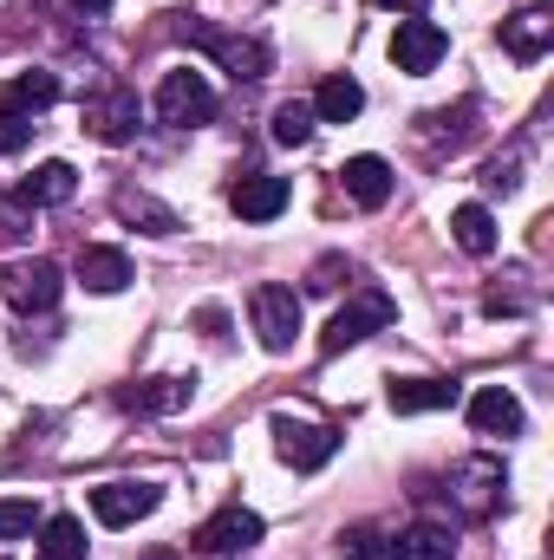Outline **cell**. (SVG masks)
Returning a JSON list of instances; mask_svg holds the SVG:
<instances>
[{
  "label": "cell",
  "instance_id": "25",
  "mask_svg": "<svg viewBox=\"0 0 554 560\" xmlns=\"http://www.w3.org/2000/svg\"><path fill=\"white\" fill-rule=\"evenodd\" d=\"M118 215H131V222H150V235H176V215H170L163 202L138 196V189H125V196H118Z\"/></svg>",
  "mask_w": 554,
  "mask_h": 560
},
{
  "label": "cell",
  "instance_id": "7",
  "mask_svg": "<svg viewBox=\"0 0 554 560\" xmlns=\"http://www.w3.org/2000/svg\"><path fill=\"white\" fill-rule=\"evenodd\" d=\"M249 306H255V332H262V346H268V352H287L293 332H300V293L268 280V287H255Z\"/></svg>",
  "mask_w": 554,
  "mask_h": 560
},
{
  "label": "cell",
  "instance_id": "29",
  "mask_svg": "<svg viewBox=\"0 0 554 560\" xmlns=\"http://www.w3.org/2000/svg\"><path fill=\"white\" fill-rule=\"evenodd\" d=\"M346 555L353 560H392V541L379 528H346Z\"/></svg>",
  "mask_w": 554,
  "mask_h": 560
},
{
  "label": "cell",
  "instance_id": "3",
  "mask_svg": "<svg viewBox=\"0 0 554 560\" xmlns=\"http://www.w3.org/2000/svg\"><path fill=\"white\" fill-rule=\"evenodd\" d=\"M157 118H163V125H209V118H216V85H209L203 72H189V66L163 72V85H157Z\"/></svg>",
  "mask_w": 554,
  "mask_h": 560
},
{
  "label": "cell",
  "instance_id": "21",
  "mask_svg": "<svg viewBox=\"0 0 554 560\" xmlns=\"http://www.w3.org/2000/svg\"><path fill=\"white\" fill-rule=\"evenodd\" d=\"M450 555H457V535L443 522H412L392 548V560H450Z\"/></svg>",
  "mask_w": 554,
  "mask_h": 560
},
{
  "label": "cell",
  "instance_id": "18",
  "mask_svg": "<svg viewBox=\"0 0 554 560\" xmlns=\"http://www.w3.org/2000/svg\"><path fill=\"white\" fill-rule=\"evenodd\" d=\"M189 392H196V378H143V385L125 392V405H131V411H150V418H163V411H183Z\"/></svg>",
  "mask_w": 554,
  "mask_h": 560
},
{
  "label": "cell",
  "instance_id": "20",
  "mask_svg": "<svg viewBox=\"0 0 554 560\" xmlns=\"http://www.w3.org/2000/svg\"><path fill=\"white\" fill-rule=\"evenodd\" d=\"M53 98H59V79H53V72H20L13 85H0V112H26V118H39Z\"/></svg>",
  "mask_w": 554,
  "mask_h": 560
},
{
  "label": "cell",
  "instance_id": "31",
  "mask_svg": "<svg viewBox=\"0 0 554 560\" xmlns=\"http://www.w3.org/2000/svg\"><path fill=\"white\" fill-rule=\"evenodd\" d=\"M339 275H346V261H339V255H326V261L307 275V287H313V293H333V287H339Z\"/></svg>",
  "mask_w": 554,
  "mask_h": 560
},
{
  "label": "cell",
  "instance_id": "12",
  "mask_svg": "<svg viewBox=\"0 0 554 560\" xmlns=\"http://www.w3.org/2000/svg\"><path fill=\"white\" fill-rule=\"evenodd\" d=\"M85 131L99 143H125L138 131V92H125V85H112L105 98H92L85 105Z\"/></svg>",
  "mask_w": 554,
  "mask_h": 560
},
{
  "label": "cell",
  "instance_id": "14",
  "mask_svg": "<svg viewBox=\"0 0 554 560\" xmlns=\"http://www.w3.org/2000/svg\"><path fill=\"white\" fill-rule=\"evenodd\" d=\"M554 46V13H542V7H529V13H516V20H503V52L509 59H542Z\"/></svg>",
  "mask_w": 554,
  "mask_h": 560
},
{
  "label": "cell",
  "instance_id": "1",
  "mask_svg": "<svg viewBox=\"0 0 554 560\" xmlns=\"http://www.w3.org/2000/svg\"><path fill=\"white\" fill-rule=\"evenodd\" d=\"M399 319V306H392V293H353L333 319H326V332H320V352L326 359H339L346 346H359V339H372V332H385Z\"/></svg>",
  "mask_w": 554,
  "mask_h": 560
},
{
  "label": "cell",
  "instance_id": "16",
  "mask_svg": "<svg viewBox=\"0 0 554 560\" xmlns=\"http://www.w3.org/2000/svg\"><path fill=\"white\" fill-rule=\"evenodd\" d=\"M339 183H346V196H353V202L379 209V202L392 196V163H385V156H353V163L339 170Z\"/></svg>",
  "mask_w": 554,
  "mask_h": 560
},
{
  "label": "cell",
  "instance_id": "32",
  "mask_svg": "<svg viewBox=\"0 0 554 560\" xmlns=\"http://www.w3.org/2000/svg\"><path fill=\"white\" fill-rule=\"evenodd\" d=\"M13 235H26V215H20V202H0V242H13Z\"/></svg>",
  "mask_w": 554,
  "mask_h": 560
},
{
  "label": "cell",
  "instance_id": "11",
  "mask_svg": "<svg viewBox=\"0 0 554 560\" xmlns=\"http://www.w3.org/2000/svg\"><path fill=\"white\" fill-rule=\"evenodd\" d=\"M287 176H268V170H255V176H242L235 189H229V209L242 215V222H275L280 209H287Z\"/></svg>",
  "mask_w": 554,
  "mask_h": 560
},
{
  "label": "cell",
  "instance_id": "30",
  "mask_svg": "<svg viewBox=\"0 0 554 560\" xmlns=\"http://www.w3.org/2000/svg\"><path fill=\"white\" fill-rule=\"evenodd\" d=\"M483 183H489V189H503V196H509V189H516V183H522V156H496V163H489V176H483Z\"/></svg>",
  "mask_w": 554,
  "mask_h": 560
},
{
  "label": "cell",
  "instance_id": "13",
  "mask_svg": "<svg viewBox=\"0 0 554 560\" xmlns=\"http://www.w3.org/2000/svg\"><path fill=\"white\" fill-rule=\"evenodd\" d=\"M72 189H79V170L53 156V163H39L33 176H20L13 202H20V209H59V202H72Z\"/></svg>",
  "mask_w": 554,
  "mask_h": 560
},
{
  "label": "cell",
  "instance_id": "19",
  "mask_svg": "<svg viewBox=\"0 0 554 560\" xmlns=\"http://www.w3.org/2000/svg\"><path fill=\"white\" fill-rule=\"evenodd\" d=\"M443 405H457V385H450V378H399V385H392V411H399V418H412V411H443Z\"/></svg>",
  "mask_w": 554,
  "mask_h": 560
},
{
  "label": "cell",
  "instance_id": "34",
  "mask_svg": "<svg viewBox=\"0 0 554 560\" xmlns=\"http://www.w3.org/2000/svg\"><path fill=\"white\" fill-rule=\"evenodd\" d=\"M379 7H405V13H417V7H424V0H379Z\"/></svg>",
  "mask_w": 554,
  "mask_h": 560
},
{
  "label": "cell",
  "instance_id": "26",
  "mask_svg": "<svg viewBox=\"0 0 554 560\" xmlns=\"http://www.w3.org/2000/svg\"><path fill=\"white\" fill-rule=\"evenodd\" d=\"M307 138H313V105H300V98H293V105H280V112H275V143L300 150Z\"/></svg>",
  "mask_w": 554,
  "mask_h": 560
},
{
  "label": "cell",
  "instance_id": "33",
  "mask_svg": "<svg viewBox=\"0 0 554 560\" xmlns=\"http://www.w3.org/2000/svg\"><path fill=\"white\" fill-rule=\"evenodd\" d=\"M66 7H72V13H85V20H99V13H105L112 0H66Z\"/></svg>",
  "mask_w": 554,
  "mask_h": 560
},
{
  "label": "cell",
  "instance_id": "4",
  "mask_svg": "<svg viewBox=\"0 0 554 560\" xmlns=\"http://www.w3.org/2000/svg\"><path fill=\"white\" fill-rule=\"evenodd\" d=\"M275 450H280V463H293V469H320V463H333V450H339V430L275 411Z\"/></svg>",
  "mask_w": 554,
  "mask_h": 560
},
{
  "label": "cell",
  "instance_id": "10",
  "mask_svg": "<svg viewBox=\"0 0 554 560\" xmlns=\"http://www.w3.org/2000/svg\"><path fill=\"white\" fill-rule=\"evenodd\" d=\"M255 541H262V515H255V509H242V502H235V509H222V515H209V522H203V535H196V548H203V555H242V548H255Z\"/></svg>",
  "mask_w": 554,
  "mask_h": 560
},
{
  "label": "cell",
  "instance_id": "23",
  "mask_svg": "<svg viewBox=\"0 0 554 560\" xmlns=\"http://www.w3.org/2000/svg\"><path fill=\"white\" fill-rule=\"evenodd\" d=\"M450 235H457L463 255H496V222H489L483 202H463V209L450 215Z\"/></svg>",
  "mask_w": 554,
  "mask_h": 560
},
{
  "label": "cell",
  "instance_id": "35",
  "mask_svg": "<svg viewBox=\"0 0 554 560\" xmlns=\"http://www.w3.org/2000/svg\"><path fill=\"white\" fill-rule=\"evenodd\" d=\"M143 560H176V555H170V548H163V555H143Z\"/></svg>",
  "mask_w": 554,
  "mask_h": 560
},
{
  "label": "cell",
  "instance_id": "9",
  "mask_svg": "<svg viewBox=\"0 0 554 560\" xmlns=\"http://www.w3.org/2000/svg\"><path fill=\"white\" fill-rule=\"evenodd\" d=\"M443 495H457L463 515H489L496 495H503V463H496V456H470V463H457Z\"/></svg>",
  "mask_w": 554,
  "mask_h": 560
},
{
  "label": "cell",
  "instance_id": "15",
  "mask_svg": "<svg viewBox=\"0 0 554 560\" xmlns=\"http://www.w3.org/2000/svg\"><path fill=\"white\" fill-rule=\"evenodd\" d=\"M470 423H476L483 436H516V430H522V398L503 392V385H483V392L470 398Z\"/></svg>",
  "mask_w": 554,
  "mask_h": 560
},
{
  "label": "cell",
  "instance_id": "24",
  "mask_svg": "<svg viewBox=\"0 0 554 560\" xmlns=\"http://www.w3.org/2000/svg\"><path fill=\"white\" fill-rule=\"evenodd\" d=\"M79 280H85L92 293H118V287L131 280V261H125L118 248H85V255H79Z\"/></svg>",
  "mask_w": 554,
  "mask_h": 560
},
{
  "label": "cell",
  "instance_id": "27",
  "mask_svg": "<svg viewBox=\"0 0 554 560\" xmlns=\"http://www.w3.org/2000/svg\"><path fill=\"white\" fill-rule=\"evenodd\" d=\"M39 528V509L33 502H0V541H20Z\"/></svg>",
  "mask_w": 554,
  "mask_h": 560
},
{
  "label": "cell",
  "instance_id": "8",
  "mask_svg": "<svg viewBox=\"0 0 554 560\" xmlns=\"http://www.w3.org/2000/svg\"><path fill=\"white\" fill-rule=\"evenodd\" d=\"M157 502H163L157 482H99V489H92V515H99L105 528H131L143 515H157Z\"/></svg>",
  "mask_w": 554,
  "mask_h": 560
},
{
  "label": "cell",
  "instance_id": "2",
  "mask_svg": "<svg viewBox=\"0 0 554 560\" xmlns=\"http://www.w3.org/2000/svg\"><path fill=\"white\" fill-rule=\"evenodd\" d=\"M183 39L189 46H203L209 59H222V72L242 85V79H262L268 72V46L262 39H242V33H222V26H209V20H183Z\"/></svg>",
  "mask_w": 554,
  "mask_h": 560
},
{
  "label": "cell",
  "instance_id": "28",
  "mask_svg": "<svg viewBox=\"0 0 554 560\" xmlns=\"http://www.w3.org/2000/svg\"><path fill=\"white\" fill-rule=\"evenodd\" d=\"M33 131H39V125H33L26 112H0V156L26 150V143H33Z\"/></svg>",
  "mask_w": 554,
  "mask_h": 560
},
{
  "label": "cell",
  "instance_id": "17",
  "mask_svg": "<svg viewBox=\"0 0 554 560\" xmlns=\"http://www.w3.org/2000/svg\"><path fill=\"white\" fill-rule=\"evenodd\" d=\"M359 112H366V85L346 79V72H333V79L320 85V98H313V118H326V125H353Z\"/></svg>",
  "mask_w": 554,
  "mask_h": 560
},
{
  "label": "cell",
  "instance_id": "5",
  "mask_svg": "<svg viewBox=\"0 0 554 560\" xmlns=\"http://www.w3.org/2000/svg\"><path fill=\"white\" fill-rule=\"evenodd\" d=\"M59 268L46 261V255H33V261H13V268H0V293H7V306H20V313H46L53 300H59Z\"/></svg>",
  "mask_w": 554,
  "mask_h": 560
},
{
  "label": "cell",
  "instance_id": "22",
  "mask_svg": "<svg viewBox=\"0 0 554 560\" xmlns=\"http://www.w3.org/2000/svg\"><path fill=\"white\" fill-rule=\"evenodd\" d=\"M39 560H85V522L79 515H46L39 522Z\"/></svg>",
  "mask_w": 554,
  "mask_h": 560
},
{
  "label": "cell",
  "instance_id": "6",
  "mask_svg": "<svg viewBox=\"0 0 554 560\" xmlns=\"http://www.w3.org/2000/svg\"><path fill=\"white\" fill-rule=\"evenodd\" d=\"M443 52H450V33L437 20H399V33H392V66L399 72L424 79V72H437Z\"/></svg>",
  "mask_w": 554,
  "mask_h": 560
}]
</instances>
